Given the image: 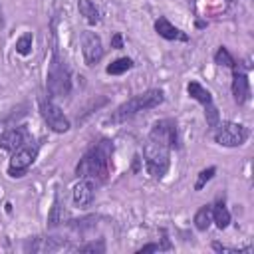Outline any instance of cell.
<instances>
[{"label": "cell", "mask_w": 254, "mask_h": 254, "mask_svg": "<svg viewBox=\"0 0 254 254\" xmlns=\"http://www.w3.org/2000/svg\"><path fill=\"white\" fill-rule=\"evenodd\" d=\"M131 67H133V60H131V58H117L115 62H111V64L105 67V71H107L109 75H121V73L129 71Z\"/></svg>", "instance_id": "cell-19"}, {"label": "cell", "mask_w": 254, "mask_h": 254, "mask_svg": "<svg viewBox=\"0 0 254 254\" xmlns=\"http://www.w3.org/2000/svg\"><path fill=\"white\" fill-rule=\"evenodd\" d=\"M163 99H165V93H163L161 89H149V91H145V93H139V95L127 99L125 103H121V105L113 111L111 121H115V123L127 121V119H131L133 115H137L139 111H147V109H153V107L161 105Z\"/></svg>", "instance_id": "cell-2"}, {"label": "cell", "mask_w": 254, "mask_h": 254, "mask_svg": "<svg viewBox=\"0 0 254 254\" xmlns=\"http://www.w3.org/2000/svg\"><path fill=\"white\" fill-rule=\"evenodd\" d=\"M169 151L167 147L155 143V141H147L145 143V149H143V157H145V167H147V173L153 177V179H163L169 171Z\"/></svg>", "instance_id": "cell-4"}, {"label": "cell", "mask_w": 254, "mask_h": 254, "mask_svg": "<svg viewBox=\"0 0 254 254\" xmlns=\"http://www.w3.org/2000/svg\"><path fill=\"white\" fill-rule=\"evenodd\" d=\"M214 64L224 65V67H234V65H236L234 58L230 56V52H228L224 46H220V48L216 50V54H214Z\"/></svg>", "instance_id": "cell-21"}, {"label": "cell", "mask_w": 254, "mask_h": 254, "mask_svg": "<svg viewBox=\"0 0 254 254\" xmlns=\"http://www.w3.org/2000/svg\"><path fill=\"white\" fill-rule=\"evenodd\" d=\"M210 222H212V206L210 204H204L194 214V226H196V230L204 232V230H208Z\"/></svg>", "instance_id": "cell-17"}, {"label": "cell", "mask_w": 254, "mask_h": 254, "mask_svg": "<svg viewBox=\"0 0 254 254\" xmlns=\"http://www.w3.org/2000/svg\"><path fill=\"white\" fill-rule=\"evenodd\" d=\"M28 141V131L24 127H10L0 135V147L4 151H16Z\"/></svg>", "instance_id": "cell-12"}, {"label": "cell", "mask_w": 254, "mask_h": 254, "mask_svg": "<svg viewBox=\"0 0 254 254\" xmlns=\"http://www.w3.org/2000/svg\"><path fill=\"white\" fill-rule=\"evenodd\" d=\"M75 250L77 252H105V244H103V240H97V242H89L85 246H77Z\"/></svg>", "instance_id": "cell-23"}, {"label": "cell", "mask_w": 254, "mask_h": 254, "mask_svg": "<svg viewBox=\"0 0 254 254\" xmlns=\"http://www.w3.org/2000/svg\"><path fill=\"white\" fill-rule=\"evenodd\" d=\"M111 48H115V50H121L123 48V36L117 32V34H113V38H111Z\"/></svg>", "instance_id": "cell-24"}, {"label": "cell", "mask_w": 254, "mask_h": 254, "mask_svg": "<svg viewBox=\"0 0 254 254\" xmlns=\"http://www.w3.org/2000/svg\"><path fill=\"white\" fill-rule=\"evenodd\" d=\"M187 91H189V95H190L192 99H196V101L204 107L206 125H208V127H216L218 121H220V117H218V109H216V105H214V101H212L210 91H208L206 87H202L198 81H190V83L187 85Z\"/></svg>", "instance_id": "cell-5"}, {"label": "cell", "mask_w": 254, "mask_h": 254, "mask_svg": "<svg viewBox=\"0 0 254 254\" xmlns=\"http://www.w3.org/2000/svg\"><path fill=\"white\" fill-rule=\"evenodd\" d=\"M93 196H95L93 181H89V179H81V181L73 187V202H75L77 206H87V204H91Z\"/></svg>", "instance_id": "cell-13"}, {"label": "cell", "mask_w": 254, "mask_h": 254, "mask_svg": "<svg viewBox=\"0 0 254 254\" xmlns=\"http://www.w3.org/2000/svg\"><path fill=\"white\" fill-rule=\"evenodd\" d=\"M214 173H216V169L214 167H208V169H202L200 173H198V177H196V183H194V190H200L212 177H214Z\"/></svg>", "instance_id": "cell-22"}, {"label": "cell", "mask_w": 254, "mask_h": 254, "mask_svg": "<svg viewBox=\"0 0 254 254\" xmlns=\"http://www.w3.org/2000/svg\"><path fill=\"white\" fill-rule=\"evenodd\" d=\"M46 89L52 97H65L71 91V75H69L65 62L60 58L58 48H54V56H52V62L48 67Z\"/></svg>", "instance_id": "cell-3"}, {"label": "cell", "mask_w": 254, "mask_h": 254, "mask_svg": "<svg viewBox=\"0 0 254 254\" xmlns=\"http://www.w3.org/2000/svg\"><path fill=\"white\" fill-rule=\"evenodd\" d=\"M161 250V246L159 244H145L143 248H139L137 250V254H147V252H159Z\"/></svg>", "instance_id": "cell-25"}, {"label": "cell", "mask_w": 254, "mask_h": 254, "mask_svg": "<svg viewBox=\"0 0 254 254\" xmlns=\"http://www.w3.org/2000/svg\"><path fill=\"white\" fill-rule=\"evenodd\" d=\"M149 139L167 147V149H177L179 147V135H177V123L173 119H161L151 127Z\"/></svg>", "instance_id": "cell-8"}, {"label": "cell", "mask_w": 254, "mask_h": 254, "mask_svg": "<svg viewBox=\"0 0 254 254\" xmlns=\"http://www.w3.org/2000/svg\"><path fill=\"white\" fill-rule=\"evenodd\" d=\"M155 32L165 38V40H181V42H187L189 36L185 32H181L177 26H173L165 16H161L159 20H155Z\"/></svg>", "instance_id": "cell-14"}, {"label": "cell", "mask_w": 254, "mask_h": 254, "mask_svg": "<svg viewBox=\"0 0 254 254\" xmlns=\"http://www.w3.org/2000/svg\"><path fill=\"white\" fill-rule=\"evenodd\" d=\"M64 220H65V208H64V204H62L60 196H56V198H54V204H52V208H50V214H48V226H50V228H56V226H60Z\"/></svg>", "instance_id": "cell-15"}, {"label": "cell", "mask_w": 254, "mask_h": 254, "mask_svg": "<svg viewBox=\"0 0 254 254\" xmlns=\"http://www.w3.org/2000/svg\"><path fill=\"white\" fill-rule=\"evenodd\" d=\"M77 10L85 18L87 24H97L99 22V10L91 0H77Z\"/></svg>", "instance_id": "cell-16"}, {"label": "cell", "mask_w": 254, "mask_h": 254, "mask_svg": "<svg viewBox=\"0 0 254 254\" xmlns=\"http://www.w3.org/2000/svg\"><path fill=\"white\" fill-rule=\"evenodd\" d=\"M111 155H113L111 141L101 139L79 159L75 167V175L79 179H89L93 183H105L111 171Z\"/></svg>", "instance_id": "cell-1"}, {"label": "cell", "mask_w": 254, "mask_h": 254, "mask_svg": "<svg viewBox=\"0 0 254 254\" xmlns=\"http://www.w3.org/2000/svg\"><path fill=\"white\" fill-rule=\"evenodd\" d=\"M32 42H34V36H32L30 32L22 34V36L16 40V52H18L20 56H28V54L32 52Z\"/></svg>", "instance_id": "cell-20"}, {"label": "cell", "mask_w": 254, "mask_h": 254, "mask_svg": "<svg viewBox=\"0 0 254 254\" xmlns=\"http://www.w3.org/2000/svg\"><path fill=\"white\" fill-rule=\"evenodd\" d=\"M232 95H234V101L238 105H244L248 99H250V81H248V75L238 69V65L232 67Z\"/></svg>", "instance_id": "cell-11"}, {"label": "cell", "mask_w": 254, "mask_h": 254, "mask_svg": "<svg viewBox=\"0 0 254 254\" xmlns=\"http://www.w3.org/2000/svg\"><path fill=\"white\" fill-rule=\"evenodd\" d=\"M36 157H38V147L36 145H22L20 149L14 151V155L8 163V175L10 177H24L26 171L36 161Z\"/></svg>", "instance_id": "cell-7"}, {"label": "cell", "mask_w": 254, "mask_h": 254, "mask_svg": "<svg viewBox=\"0 0 254 254\" xmlns=\"http://www.w3.org/2000/svg\"><path fill=\"white\" fill-rule=\"evenodd\" d=\"M216 133H214V141L222 147H240L246 139H248V129L240 123L234 121H226L222 125H216Z\"/></svg>", "instance_id": "cell-6"}, {"label": "cell", "mask_w": 254, "mask_h": 254, "mask_svg": "<svg viewBox=\"0 0 254 254\" xmlns=\"http://www.w3.org/2000/svg\"><path fill=\"white\" fill-rule=\"evenodd\" d=\"M81 52H83V60L87 65H95L101 58H103V46H101V38L93 32H83L81 36Z\"/></svg>", "instance_id": "cell-10"}, {"label": "cell", "mask_w": 254, "mask_h": 254, "mask_svg": "<svg viewBox=\"0 0 254 254\" xmlns=\"http://www.w3.org/2000/svg\"><path fill=\"white\" fill-rule=\"evenodd\" d=\"M40 111L44 121L48 123V127L56 133H65L69 131V119L64 115V111L60 109V105H56L52 99H42L40 101Z\"/></svg>", "instance_id": "cell-9"}, {"label": "cell", "mask_w": 254, "mask_h": 254, "mask_svg": "<svg viewBox=\"0 0 254 254\" xmlns=\"http://www.w3.org/2000/svg\"><path fill=\"white\" fill-rule=\"evenodd\" d=\"M212 222L222 230L230 224V212L224 206V202H216V206H212Z\"/></svg>", "instance_id": "cell-18"}]
</instances>
